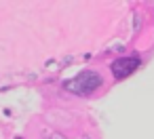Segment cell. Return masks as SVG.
<instances>
[{"mask_svg":"<svg viewBox=\"0 0 154 139\" xmlns=\"http://www.w3.org/2000/svg\"><path fill=\"white\" fill-rule=\"evenodd\" d=\"M99 84H101V76L97 74V72H80L76 78H72V80H68V84H66V89L68 91H72L74 95H89V93H93L95 89H99Z\"/></svg>","mask_w":154,"mask_h":139,"instance_id":"obj_1","label":"cell"},{"mask_svg":"<svg viewBox=\"0 0 154 139\" xmlns=\"http://www.w3.org/2000/svg\"><path fill=\"white\" fill-rule=\"evenodd\" d=\"M137 68H139V59L137 57H120V59H116L112 63V74H114V78L120 80V78L131 76Z\"/></svg>","mask_w":154,"mask_h":139,"instance_id":"obj_2","label":"cell"}]
</instances>
